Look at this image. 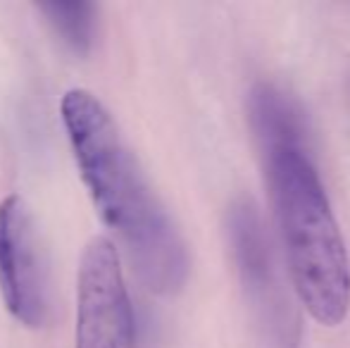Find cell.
I'll return each mask as SVG.
<instances>
[{
	"label": "cell",
	"mask_w": 350,
	"mask_h": 348,
	"mask_svg": "<svg viewBox=\"0 0 350 348\" xmlns=\"http://www.w3.org/2000/svg\"><path fill=\"white\" fill-rule=\"evenodd\" d=\"M60 112L93 205L117 234L136 277L160 296L181 291L191 267L186 243L107 107L86 88H72Z\"/></svg>",
	"instance_id": "1"
},
{
	"label": "cell",
	"mask_w": 350,
	"mask_h": 348,
	"mask_svg": "<svg viewBox=\"0 0 350 348\" xmlns=\"http://www.w3.org/2000/svg\"><path fill=\"white\" fill-rule=\"evenodd\" d=\"M262 158L295 293L312 320L338 327L350 308V260L322 179L308 148H277Z\"/></svg>",
	"instance_id": "2"
},
{
	"label": "cell",
	"mask_w": 350,
	"mask_h": 348,
	"mask_svg": "<svg viewBox=\"0 0 350 348\" xmlns=\"http://www.w3.org/2000/svg\"><path fill=\"white\" fill-rule=\"evenodd\" d=\"M74 348H136L134 308L120 251L107 237H93L81 253Z\"/></svg>",
	"instance_id": "3"
},
{
	"label": "cell",
	"mask_w": 350,
	"mask_h": 348,
	"mask_svg": "<svg viewBox=\"0 0 350 348\" xmlns=\"http://www.w3.org/2000/svg\"><path fill=\"white\" fill-rule=\"evenodd\" d=\"M226 234L239 279L248 293L250 303L258 308L260 320L279 346L293 348L295 322L291 320V308L281 296L274 272L272 246L265 232L258 205L248 196H239L226 210Z\"/></svg>",
	"instance_id": "4"
},
{
	"label": "cell",
	"mask_w": 350,
	"mask_h": 348,
	"mask_svg": "<svg viewBox=\"0 0 350 348\" xmlns=\"http://www.w3.org/2000/svg\"><path fill=\"white\" fill-rule=\"evenodd\" d=\"M0 296L19 325L38 330L48 320V289L38 234L22 196L0 200Z\"/></svg>",
	"instance_id": "5"
},
{
	"label": "cell",
	"mask_w": 350,
	"mask_h": 348,
	"mask_svg": "<svg viewBox=\"0 0 350 348\" xmlns=\"http://www.w3.org/2000/svg\"><path fill=\"white\" fill-rule=\"evenodd\" d=\"M248 122L262 155L277 148H308V122L298 103L269 81L250 88Z\"/></svg>",
	"instance_id": "6"
},
{
	"label": "cell",
	"mask_w": 350,
	"mask_h": 348,
	"mask_svg": "<svg viewBox=\"0 0 350 348\" xmlns=\"http://www.w3.org/2000/svg\"><path fill=\"white\" fill-rule=\"evenodd\" d=\"M60 41L77 55H88L96 43V5L86 0H48L36 5Z\"/></svg>",
	"instance_id": "7"
}]
</instances>
